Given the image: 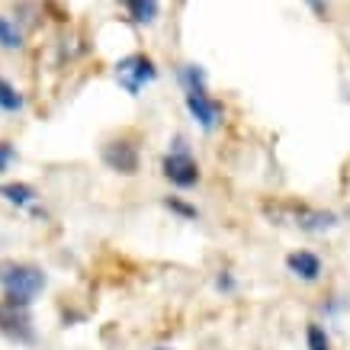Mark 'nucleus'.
Listing matches in <instances>:
<instances>
[{
	"label": "nucleus",
	"instance_id": "1",
	"mask_svg": "<svg viewBox=\"0 0 350 350\" xmlns=\"http://www.w3.org/2000/svg\"><path fill=\"white\" fill-rule=\"evenodd\" d=\"M49 283L42 267L32 264H16V260H0V286H3V299L13 306H32V299L39 296Z\"/></svg>",
	"mask_w": 350,
	"mask_h": 350
},
{
	"label": "nucleus",
	"instance_id": "13",
	"mask_svg": "<svg viewBox=\"0 0 350 350\" xmlns=\"http://www.w3.org/2000/svg\"><path fill=\"white\" fill-rule=\"evenodd\" d=\"M164 209L174 213L177 219H187V222H196V219H200V209H196L193 202L180 200V196H167V200H164Z\"/></svg>",
	"mask_w": 350,
	"mask_h": 350
},
{
	"label": "nucleus",
	"instance_id": "14",
	"mask_svg": "<svg viewBox=\"0 0 350 350\" xmlns=\"http://www.w3.org/2000/svg\"><path fill=\"white\" fill-rule=\"evenodd\" d=\"M306 347H308V350H331L328 331L321 328L319 321H312V325L306 328Z\"/></svg>",
	"mask_w": 350,
	"mask_h": 350
},
{
	"label": "nucleus",
	"instance_id": "6",
	"mask_svg": "<svg viewBox=\"0 0 350 350\" xmlns=\"http://www.w3.org/2000/svg\"><path fill=\"white\" fill-rule=\"evenodd\" d=\"M0 334L16 340V344H36V328L29 319V306H13V302H0Z\"/></svg>",
	"mask_w": 350,
	"mask_h": 350
},
{
	"label": "nucleus",
	"instance_id": "9",
	"mask_svg": "<svg viewBox=\"0 0 350 350\" xmlns=\"http://www.w3.org/2000/svg\"><path fill=\"white\" fill-rule=\"evenodd\" d=\"M296 225L308 234H321V232H331V228L338 225V215L328 213V209H299Z\"/></svg>",
	"mask_w": 350,
	"mask_h": 350
},
{
	"label": "nucleus",
	"instance_id": "15",
	"mask_svg": "<svg viewBox=\"0 0 350 350\" xmlns=\"http://www.w3.org/2000/svg\"><path fill=\"white\" fill-rule=\"evenodd\" d=\"M13 164H16V145L10 138H0V174H7Z\"/></svg>",
	"mask_w": 350,
	"mask_h": 350
},
{
	"label": "nucleus",
	"instance_id": "7",
	"mask_svg": "<svg viewBox=\"0 0 350 350\" xmlns=\"http://www.w3.org/2000/svg\"><path fill=\"white\" fill-rule=\"evenodd\" d=\"M286 270L293 276H299V280H306V283H315V280H321V270H325V264H321V257L315 254V251H293V254H286Z\"/></svg>",
	"mask_w": 350,
	"mask_h": 350
},
{
	"label": "nucleus",
	"instance_id": "4",
	"mask_svg": "<svg viewBox=\"0 0 350 350\" xmlns=\"http://www.w3.org/2000/svg\"><path fill=\"white\" fill-rule=\"evenodd\" d=\"M183 103L187 113L202 132H215L222 126V103L209 94V84H196V87H183Z\"/></svg>",
	"mask_w": 350,
	"mask_h": 350
},
{
	"label": "nucleus",
	"instance_id": "17",
	"mask_svg": "<svg viewBox=\"0 0 350 350\" xmlns=\"http://www.w3.org/2000/svg\"><path fill=\"white\" fill-rule=\"evenodd\" d=\"M306 3L315 16H328V0H306Z\"/></svg>",
	"mask_w": 350,
	"mask_h": 350
},
{
	"label": "nucleus",
	"instance_id": "10",
	"mask_svg": "<svg viewBox=\"0 0 350 350\" xmlns=\"http://www.w3.org/2000/svg\"><path fill=\"white\" fill-rule=\"evenodd\" d=\"M0 200H7L13 209H32L36 200H39V193H36V187H29V183L10 180V183H0Z\"/></svg>",
	"mask_w": 350,
	"mask_h": 350
},
{
	"label": "nucleus",
	"instance_id": "3",
	"mask_svg": "<svg viewBox=\"0 0 350 350\" xmlns=\"http://www.w3.org/2000/svg\"><path fill=\"white\" fill-rule=\"evenodd\" d=\"M113 75H116V84L122 87L129 96H142L145 87H151L158 81V64L151 62V55L132 52V55H126V58H119L116 68H113Z\"/></svg>",
	"mask_w": 350,
	"mask_h": 350
},
{
	"label": "nucleus",
	"instance_id": "12",
	"mask_svg": "<svg viewBox=\"0 0 350 350\" xmlns=\"http://www.w3.org/2000/svg\"><path fill=\"white\" fill-rule=\"evenodd\" d=\"M23 109H26V96L0 75V113H10L13 116V113H23Z\"/></svg>",
	"mask_w": 350,
	"mask_h": 350
},
{
	"label": "nucleus",
	"instance_id": "8",
	"mask_svg": "<svg viewBox=\"0 0 350 350\" xmlns=\"http://www.w3.org/2000/svg\"><path fill=\"white\" fill-rule=\"evenodd\" d=\"M116 3L126 10L129 23H135V26H151L161 16V0H116Z\"/></svg>",
	"mask_w": 350,
	"mask_h": 350
},
{
	"label": "nucleus",
	"instance_id": "11",
	"mask_svg": "<svg viewBox=\"0 0 350 350\" xmlns=\"http://www.w3.org/2000/svg\"><path fill=\"white\" fill-rule=\"evenodd\" d=\"M23 45H26V36H23L20 23L0 13V49L3 52H20Z\"/></svg>",
	"mask_w": 350,
	"mask_h": 350
},
{
	"label": "nucleus",
	"instance_id": "5",
	"mask_svg": "<svg viewBox=\"0 0 350 350\" xmlns=\"http://www.w3.org/2000/svg\"><path fill=\"white\" fill-rule=\"evenodd\" d=\"M100 161H103L113 174L135 177L138 167H142V151H138V145L132 138H109L107 145L100 148Z\"/></svg>",
	"mask_w": 350,
	"mask_h": 350
},
{
	"label": "nucleus",
	"instance_id": "2",
	"mask_svg": "<svg viewBox=\"0 0 350 350\" xmlns=\"http://www.w3.org/2000/svg\"><path fill=\"white\" fill-rule=\"evenodd\" d=\"M161 174H164V180H167L174 190H193V187H200V177H202L200 164H196L190 145H187L180 135H174L170 151H164Z\"/></svg>",
	"mask_w": 350,
	"mask_h": 350
},
{
	"label": "nucleus",
	"instance_id": "18",
	"mask_svg": "<svg viewBox=\"0 0 350 350\" xmlns=\"http://www.w3.org/2000/svg\"><path fill=\"white\" fill-rule=\"evenodd\" d=\"M158 350H167V347H158Z\"/></svg>",
	"mask_w": 350,
	"mask_h": 350
},
{
	"label": "nucleus",
	"instance_id": "16",
	"mask_svg": "<svg viewBox=\"0 0 350 350\" xmlns=\"http://www.w3.org/2000/svg\"><path fill=\"white\" fill-rule=\"evenodd\" d=\"M215 286H219V293H232V289H234V276L228 273V270H222V273L215 276Z\"/></svg>",
	"mask_w": 350,
	"mask_h": 350
}]
</instances>
